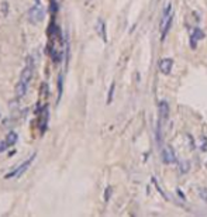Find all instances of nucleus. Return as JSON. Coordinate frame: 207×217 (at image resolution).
<instances>
[{
    "mask_svg": "<svg viewBox=\"0 0 207 217\" xmlns=\"http://www.w3.org/2000/svg\"><path fill=\"white\" fill-rule=\"evenodd\" d=\"M51 2V11L52 13H57L58 10V0H49Z\"/></svg>",
    "mask_w": 207,
    "mask_h": 217,
    "instance_id": "obj_13",
    "label": "nucleus"
},
{
    "mask_svg": "<svg viewBox=\"0 0 207 217\" xmlns=\"http://www.w3.org/2000/svg\"><path fill=\"white\" fill-rule=\"evenodd\" d=\"M162 159H164L165 163H173L176 162V155L169 147H165L162 149Z\"/></svg>",
    "mask_w": 207,
    "mask_h": 217,
    "instance_id": "obj_3",
    "label": "nucleus"
},
{
    "mask_svg": "<svg viewBox=\"0 0 207 217\" xmlns=\"http://www.w3.org/2000/svg\"><path fill=\"white\" fill-rule=\"evenodd\" d=\"M35 4H37V6H40V4H41V2H40V0H35Z\"/></svg>",
    "mask_w": 207,
    "mask_h": 217,
    "instance_id": "obj_16",
    "label": "nucleus"
},
{
    "mask_svg": "<svg viewBox=\"0 0 207 217\" xmlns=\"http://www.w3.org/2000/svg\"><path fill=\"white\" fill-rule=\"evenodd\" d=\"M114 86H116V85H114V83H111V86H110V90H109V97H107V103H109V104H110V103H111V100H113Z\"/></svg>",
    "mask_w": 207,
    "mask_h": 217,
    "instance_id": "obj_10",
    "label": "nucleus"
},
{
    "mask_svg": "<svg viewBox=\"0 0 207 217\" xmlns=\"http://www.w3.org/2000/svg\"><path fill=\"white\" fill-rule=\"evenodd\" d=\"M96 30L99 33V35L102 37L103 41H107V34H106V24L103 20H99L97 21V25H96Z\"/></svg>",
    "mask_w": 207,
    "mask_h": 217,
    "instance_id": "obj_6",
    "label": "nucleus"
},
{
    "mask_svg": "<svg viewBox=\"0 0 207 217\" xmlns=\"http://www.w3.org/2000/svg\"><path fill=\"white\" fill-rule=\"evenodd\" d=\"M172 66H173V59L172 58H164L159 61V69H161L162 73H169L172 70Z\"/></svg>",
    "mask_w": 207,
    "mask_h": 217,
    "instance_id": "obj_4",
    "label": "nucleus"
},
{
    "mask_svg": "<svg viewBox=\"0 0 207 217\" xmlns=\"http://www.w3.org/2000/svg\"><path fill=\"white\" fill-rule=\"evenodd\" d=\"M44 16H45V11L44 8H41V6H37L35 4L34 7H31L27 13V17H28V21L31 24H38L40 21L44 20Z\"/></svg>",
    "mask_w": 207,
    "mask_h": 217,
    "instance_id": "obj_2",
    "label": "nucleus"
},
{
    "mask_svg": "<svg viewBox=\"0 0 207 217\" xmlns=\"http://www.w3.org/2000/svg\"><path fill=\"white\" fill-rule=\"evenodd\" d=\"M35 157H37V154H35V152H34V154H33L31 157H30V158H27V159L24 161V162L21 163V165H18L17 168H16L13 172H10V173L4 175V178H6V179H12V178H16V176H21V175H23L24 172H26L27 169L30 168V165H31V163H33V161L35 159Z\"/></svg>",
    "mask_w": 207,
    "mask_h": 217,
    "instance_id": "obj_1",
    "label": "nucleus"
},
{
    "mask_svg": "<svg viewBox=\"0 0 207 217\" xmlns=\"http://www.w3.org/2000/svg\"><path fill=\"white\" fill-rule=\"evenodd\" d=\"M9 147H10V145L7 144V141H0V154L6 151V149L9 148Z\"/></svg>",
    "mask_w": 207,
    "mask_h": 217,
    "instance_id": "obj_12",
    "label": "nucleus"
},
{
    "mask_svg": "<svg viewBox=\"0 0 207 217\" xmlns=\"http://www.w3.org/2000/svg\"><path fill=\"white\" fill-rule=\"evenodd\" d=\"M193 37H194V38H197V39H201L204 37V34H203V31H201L200 28L196 27L194 31H193Z\"/></svg>",
    "mask_w": 207,
    "mask_h": 217,
    "instance_id": "obj_9",
    "label": "nucleus"
},
{
    "mask_svg": "<svg viewBox=\"0 0 207 217\" xmlns=\"http://www.w3.org/2000/svg\"><path fill=\"white\" fill-rule=\"evenodd\" d=\"M189 169H190L189 161L184 159V161H180V162H179V171H180V173H187Z\"/></svg>",
    "mask_w": 207,
    "mask_h": 217,
    "instance_id": "obj_8",
    "label": "nucleus"
},
{
    "mask_svg": "<svg viewBox=\"0 0 207 217\" xmlns=\"http://www.w3.org/2000/svg\"><path fill=\"white\" fill-rule=\"evenodd\" d=\"M3 13L7 14V3L6 2H3Z\"/></svg>",
    "mask_w": 207,
    "mask_h": 217,
    "instance_id": "obj_15",
    "label": "nucleus"
},
{
    "mask_svg": "<svg viewBox=\"0 0 207 217\" xmlns=\"http://www.w3.org/2000/svg\"><path fill=\"white\" fill-rule=\"evenodd\" d=\"M159 116H161L162 120H166L168 116H169V104L165 100L159 101Z\"/></svg>",
    "mask_w": 207,
    "mask_h": 217,
    "instance_id": "obj_5",
    "label": "nucleus"
},
{
    "mask_svg": "<svg viewBox=\"0 0 207 217\" xmlns=\"http://www.w3.org/2000/svg\"><path fill=\"white\" fill-rule=\"evenodd\" d=\"M110 193H111V188H107V189H106V196H104V200H106V202H107L109 197H110Z\"/></svg>",
    "mask_w": 207,
    "mask_h": 217,
    "instance_id": "obj_14",
    "label": "nucleus"
},
{
    "mask_svg": "<svg viewBox=\"0 0 207 217\" xmlns=\"http://www.w3.org/2000/svg\"><path fill=\"white\" fill-rule=\"evenodd\" d=\"M61 95H62V75L58 78V96L61 97Z\"/></svg>",
    "mask_w": 207,
    "mask_h": 217,
    "instance_id": "obj_11",
    "label": "nucleus"
},
{
    "mask_svg": "<svg viewBox=\"0 0 207 217\" xmlns=\"http://www.w3.org/2000/svg\"><path fill=\"white\" fill-rule=\"evenodd\" d=\"M17 140H18V135L16 134L14 131H10L9 134H7V137H6V141H7V144H9L10 147L14 145V144L17 142Z\"/></svg>",
    "mask_w": 207,
    "mask_h": 217,
    "instance_id": "obj_7",
    "label": "nucleus"
}]
</instances>
